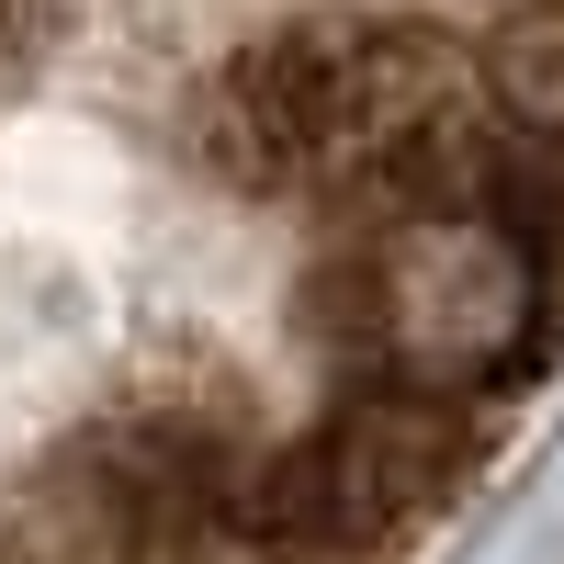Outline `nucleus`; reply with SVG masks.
Here are the masks:
<instances>
[{
  "label": "nucleus",
  "mask_w": 564,
  "mask_h": 564,
  "mask_svg": "<svg viewBox=\"0 0 564 564\" xmlns=\"http://www.w3.org/2000/svg\"><path fill=\"white\" fill-rule=\"evenodd\" d=\"M564 260V0H0V564H417Z\"/></svg>",
  "instance_id": "obj_1"
}]
</instances>
